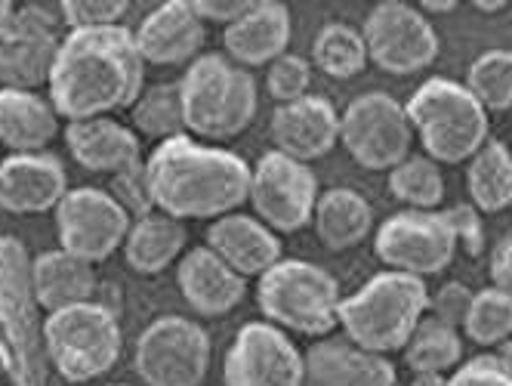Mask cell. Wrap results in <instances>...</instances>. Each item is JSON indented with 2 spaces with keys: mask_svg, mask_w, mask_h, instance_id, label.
I'll use <instances>...</instances> for the list:
<instances>
[{
  "mask_svg": "<svg viewBox=\"0 0 512 386\" xmlns=\"http://www.w3.org/2000/svg\"><path fill=\"white\" fill-rule=\"evenodd\" d=\"M108 386H127V383H108Z\"/></svg>",
  "mask_w": 512,
  "mask_h": 386,
  "instance_id": "c3c4849f",
  "label": "cell"
},
{
  "mask_svg": "<svg viewBox=\"0 0 512 386\" xmlns=\"http://www.w3.org/2000/svg\"><path fill=\"white\" fill-rule=\"evenodd\" d=\"M463 331L469 334V340H475L479 346L506 343L512 337V297L497 291V288L479 291L472 297Z\"/></svg>",
  "mask_w": 512,
  "mask_h": 386,
  "instance_id": "e575fe53",
  "label": "cell"
},
{
  "mask_svg": "<svg viewBox=\"0 0 512 386\" xmlns=\"http://www.w3.org/2000/svg\"><path fill=\"white\" fill-rule=\"evenodd\" d=\"M44 346L50 368L68 383H90L108 374L124 349L118 315L102 303H78L47 312Z\"/></svg>",
  "mask_w": 512,
  "mask_h": 386,
  "instance_id": "ba28073f",
  "label": "cell"
},
{
  "mask_svg": "<svg viewBox=\"0 0 512 386\" xmlns=\"http://www.w3.org/2000/svg\"><path fill=\"white\" fill-rule=\"evenodd\" d=\"M179 102L186 130L219 143L253 124L260 93L247 68L223 53H201L179 81Z\"/></svg>",
  "mask_w": 512,
  "mask_h": 386,
  "instance_id": "5b68a950",
  "label": "cell"
},
{
  "mask_svg": "<svg viewBox=\"0 0 512 386\" xmlns=\"http://www.w3.org/2000/svg\"><path fill=\"white\" fill-rule=\"evenodd\" d=\"M65 146L84 170L108 173V177L142 164L139 136L112 118L71 121L65 127Z\"/></svg>",
  "mask_w": 512,
  "mask_h": 386,
  "instance_id": "cb8c5ba5",
  "label": "cell"
},
{
  "mask_svg": "<svg viewBox=\"0 0 512 386\" xmlns=\"http://www.w3.org/2000/svg\"><path fill=\"white\" fill-rule=\"evenodd\" d=\"M429 309L426 282L405 272H380L368 285L343 297L340 328L364 353L386 356L405 349Z\"/></svg>",
  "mask_w": 512,
  "mask_h": 386,
  "instance_id": "277c9868",
  "label": "cell"
},
{
  "mask_svg": "<svg viewBox=\"0 0 512 386\" xmlns=\"http://www.w3.org/2000/svg\"><path fill=\"white\" fill-rule=\"evenodd\" d=\"M47 90L56 115L68 124L133 109L145 90V62L133 31L124 25L68 31L59 41Z\"/></svg>",
  "mask_w": 512,
  "mask_h": 386,
  "instance_id": "6da1fadb",
  "label": "cell"
},
{
  "mask_svg": "<svg viewBox=\"0 0 512 386\" xmlns=\"http://www.w3.org/2000/svg\"><path fill=\"white\" fill-rule=\"evenodd\" d=\"M423 10H429V13H451V10H457V0H442V4H435V0H426Z\"/></svg>",
  "mask_w": 512,
  "mask_h": 386,
  "instance_id": "f6af8a7d",
  "label": "cell"
},
{
  "mask_svg": "<svg viewBox=\"0 0 512 386\" xmlns=\"http://www.w3.org/2000/svg\"><path fill=\"white\" fill-rule=\"evenodd\" d=\"M133 38L145 65H192L204 47V22L192 0H167L142 19Z\"/></svg>",
  "mask_w": 512,
  "mask_h": 386,
  "instance_id": "d6986e66",
  "label": "cell"
},
{
  "mask_svg": "<svg viewBox=\"0 0 512 386\" xmlns=\"http://www.w3.org/2000/svg\"><path fill=\"white\" fill-rule=\"evenodd\" d=\"M59 136V115L53 102L31 90L0 87V146L13 155L44 152Z\"/></svg>",
  "mask_w": 512,
  "mask_h": 386,
  "instance_id": "d4e9b609",
  "label": "cell"
},
{
  "mask_svg": "<svg viewBox=\"0 0 512 386\" xmlns=\"http://www.w3.org/2000/svg\"><path fill=\"white\" fill-rule=\"evenodd\" d=\"M408 368L420 377H438L442 371H451L463 359V343L460 334L438 319H423L414 337L405 346Z\"/></svg>",
  "mask_w": 512,
  "mask_h": 386,
  "instance_id": "4dcf8cb0",
  "label": "cell"
},
{
  "mask_svg": "<svg viewBox=\"0 0 512 386\" xmlns=\"http://www.w3.org/2000/svg\"><path fill=\"white\" fill-rule=\"evenodd\" d=\"M491 282L497 291L512 297V232L497 244L491 254Z\"/></svg>",
  "mask_w": 512,
  "mask_h": 386,
  "instance_id": "7bdbcfd3",
  "label": "cell"
},
{
  "mask_svg": "<svg viewBox=\"0 0 512 386\" xmlns=\"http://www.w3.org/2000/svg\"><path fill=\"white\" fill-rule=\"evenodd\" d=\"M112 195L127 214L130 220H142L155 214V201H152V189H149V173H145V161L130 167V170H121L112 177V186L105 189Z\"/></svg>",
  "mask_w": 512,
  "mask_h": 386,
  "instance_id": "74e56055",
  "label": "cell"
},
{
  "mask_svg": "<svg viewBox=\"0 0 512 386\" xmlns=\"http://www.w3.org/2000/svg\"><path fill=\"white\" fill-rule=\"evenodd\" d=\"M309 81H312V68L297 53H284L281 59H275L269 65V75H266L269 96L278 105H287V102H297V99L309 96Z\"/></svg>",
  "mask_w": 512,
  "mask_h": 386,
  "instance_id": "8d00e7d4",
  "label": "cell"
},
{
  "mask_svg": "<svg viewBox=\"0 0 512 386\" xmlns=\"http://www.w3.org/2000/svg\"><path fill=\"white\" fill-rule=\"evenodd\" d=\"M19 13L22 28L10 41H0V84L34 93V87L50 84L59 53L56 25L62 22V13H47L41 4H28Z\"/></svg>",
  "mask_w": 512,
  "mask_h": 386,
  "instance_id": "2e32d148",
  "label": "cell"
},
{
  "mask_svg": "<svg viewBox=\"0 0 512 386\" xmlns=\"http://www.w3.org/2000/svg\"><path fill=\"white\" fill-rule=\"evenodd\" d=\"M368 59L389 75H417L438 56V34L429 19L401 0H383L364 19Z\"/></svg>",
  "mask_w": 512,
  "mask_h": 386,
  "instance_id": "7c38bea8",
  "label": "cell"
},
{
  "mask_svg": "<svg viewBox=\"0 0 512 386\" xmlns=\"http://www.w3.org/2000/svg\"><path fill=\"white\" fill-rule=\"evenodd\" d=\"M414 136L426 149V158L435 164L472 161L488 143V112L479 105L466 84L451 78H429L414 90L405 105Z\"/></svg>",
  "mask_w": 512,
  "mask_h": 386,
  "instance_id": "8992f818",
  "label": "cell"
},
{
  "mask_svg": "<svg viewBox=\"0 0 512 386\" xmlns=\"http://www.w3.org/2000/svg\"><path fill=\"white\" fill-rule=\"evenodd\" d=\"M466 186L472 207L479 214L482 210L485 214L506 210L512 204V152L503 143H497V139H488L469 161Z\"/></svg>",
  "mask_w": 512,
  "mask_h": 386,
  "instance_id": "f1b7e54d",
  "label": "cell"
},
{
  "mask_svg": "<svg viewBox=\"0 0 512 386\" xmlns=\"http://www.w3.org/2000/svg\"><path fill=\"white\" fill-rule=\"evenodd\" d=\"M133 368L145 386H201L210 371V337L192 319L161 315L136 337Z\"/></svg>",
  "mask_w": 512,
  "mask_h": 386,
  "instance_id": "9c48e42d",
  "label": "cell"
},
{
  "mask_svg": "<svg viewBox=\"0 0 512 386\" xmlns=\"http://www.w3.org/2000/svg\"><path fill=\"white\" fill-rule=\"evenodd\" d=\"M68 195L65 167L50 152L10 155L0 161V207L16 217L47 214Z\"/></svg>",
  "mask_w": 512,
  "mask_h": 386,
  "instance_id": "ac0fdd59",
  "label": "cell"
},
{
  "mask_svg": "<svg viewBox=\"0 0 512 386\" xmlns=\"http://www.w3.org/2000/svg\"><path fill=\"white\" fill-rule=\"evenodd\" d=\"M269 130L275 152L309 164L331 155V149L340 143V115L331 99L309 93L297 102L278 105Z\"/></svg>",
  "mask_w": 512,
  "mask_h": 386,
  "instance_id": "e0dca14e",
  "label": "cell"
},
{
  "mask_svg": "<svg viewBox=\"0 0 512 386\" xmlns=\"http://www.w3.org/2000/svg\"><path fill=\"white\" fill-rule=\"evenodd\" d=\"M374 251L392 272L423 278L454 263L457 238L438 210H401L380 226Z\"/></svg>",
  "mask_w": 512,
  "mask_h": 386,
  "instance_id": "5bb4252c",
  "label": "cell"
},
{
  "mask_svg": "<svg viewBox=\"0 0 512 386\" xmlns=\"http://www.w3.org/2000/svg\"><path fill=\"white\" fill-rule=\"evenodd\" d=\"M340 143L364 170H392L408 158L414 127L389 93H361L340 115Z\"/></svg>",
  "mask_w": 512,
  "mask_h": 386,
  "instance_id": "30bf717a",
  "label": "cell"
},
{
  "mask_svg": "<svg viewBox=\"0 0 512 386\" xmlns=\"http://www.w3.org/2000/svg\"><path fill=\"white\" fill-rule=\"evenodd\" d=\"M445 386H512V368L500 356H479L457 365Z\"/></svg>",
  "mask_w": 512,
  "mask_h": 386,
  "instance_id": "f35d334b",
  "label": "cell"
},
{
  "mask_svg": "<svg viewBox=\"0 0 512 386\" xmlns=\"http://www.w3.org/2000/svg\"><path fill=\"white\" fill-rule=\"evenodd\" d=\"M207 248L241 278L266 275L281 260V238L250 214H229L207 229Z\"/></svg>",
  "mask_w": 512,
  "mask_h": 386,
  "instance_id": "603a6c76",
  "label": "cell"
},
{
  "mask_svg": "<svg viewBox=\"0 0 512 386\" xmlns=\"http://www.w3.org/2000/svg\"><path fill=\"white\" fill-rule=\"evenodd\" d=\"M389 192L414 210H435L445 198L442 170L426 155H408L389 170Z\"/></svg>",
  "mask_w": 512,
  "mask_h": 386,
  "instance_id": "d6a6232c",
  "label": "cell"
},
{
  "mask_svg": "<svg viewBox=\"0 0 512 386\" xmlns=\"http://www.w3.org/2000/svg\"><path fill=\"white\" fill-rule=\"evenodd\" d=\"M155 210L173 220L229 217L250 195L253 167L226 149L204 146L192 136H173L145 161Z\"/></svg>",
  "mask_w": 512,
  "mask_h": 386,
  "instance_id": "7a4b0ae2",
  "label": "cell"
},
{
  "mask_svg": "<svg viewBox=\"0 0 512 386\" xmlns=\"http://www.w3.org/2000/svg\"><path fill=\"white\" fill-rule=\"evenodd\" d=\"M31 285L38 306L47 312L90 303L96 294V269L93 263L68 254L62 248L31 257Z\"/></svg>",
  "mask_w": 512,
  "mask_h": 386,
  "instance_id": "484cf974",
  "label": "cell"
},
{
  "mask_svg": "<svg viewBox=\"0 0 512 386\" xmlns=\"http://www.w3.org/2000/svg\"><path fill=\"white\" fill-rule=\"evenodd\" d=\"M130 226V214L105 189H68L56 207L59 248L93 266L124 248Z\"/></svg>",
  "mask_w": 512,
  "mask_h": 386,
  "instance_id": "4fadbf2b",
  "label": "cell"
},
{
  "mask_svg": "<svg viewBox=\"0 0 512 386\" xmlns=\"http://www.w3.org/2000/svg\"><path fill=\"white\" fill-rule=\"evenodd\" d=\"M506 4H479V0H475V10H503Z\"/></svg>",
  "mask_w": 512,
  "mask_h": 386,
  "instance_id": "7dc6e473",
  "label": "cell"
},
{
  "mask_svg": "<svg viewBox=\"0 0 512 386\" xmlns=\"http://www.w3.org/2000/svg\"><path fill=\"white\" fill-rule=\"evenodd\" d=\"M130 10L127 0H62L59 13L68 31H96L115 28Z\"/></svg>",
  "mask_w": 512,
  "mask_h": 386,
  "instance_id": "d590c367",
  "label": "cell"
},
{
  "mask_svg": "<svg viewBox=\"0 0 512 386\" xmlns=\"http://www.w3.org/2000/svg\"><path fill=\"white\" fill-rule=\"evenodd\" d=\"M303 386H395V368L349 340L327 337L306 353Z\"/></svg>",
  "mask_w": 512,
  "mask_h": 386,
  "instance_id": "7402d4cb",
  "label": "cell"
},
{
  "mask_svg": "<svg viewBox=\"0 0 512 386\" xmlns=\"http://www.w3.org/2000/svg\"><path fill=\"white\" fill-rule=\"evenodd\" d=\"M176 285L182 300L207 319L229 315L247 294V278H241L226 260H219L207 244L192 248L182 257Z\"/></svg>",
  "mask_w": 512,
  "mask_h": 386,
  "instance_id": "ffe728a7",
  "label": "cell"
},
{
  "mask_svg": "<svg viewBox=\"0 0 512 386\" xmlns=\"http://www.w3.org/2000/svg\"><path fill=\"white\" fill-rule=\"evenodd\" d=\"M472 291L463 285V282H448L442 285V291H438L432 297V319H438L442 325L448 328H463L466 315H469V306H472Z\"/></svg>",
  "mask_w": 512,
  "mask_h": 386,
  "instance_id": "ab89813d",
  "label": "cell"
},
{
  "mask_svg": "<svg viewBox=\"0 0 512 386\" xmlns=\"http://www.w3.org/2000/svg\"><path fill=\"white\" fill-rule=\"evenodd\" d=\"M500 346H503V353H500V359H503V362H506V365L512 368V337H509L506 343H500Z\"/></svg>",
  "mask_w": 512,
  "mask_h": 386,
  "instance_id": "bcb514c9",
  "label": "cell"
},
{
  "mask_svg": "<svg viewBox=\"0 0 512 386\" xmlns=\"http://www.w3.org/2000/svg\"><path fill=\"white\" fill-rule=\"evenodd\" d=\"M0 371L10 386H47L50 374L31 254L13 235L0 238Z\"/></svg>",
  "mask_w": 512,
  "mask_h": 386,
  "instance_id": "3957f363",
  "label": "cell"
},
{
  "mask_svg": "<svg viewBox=\"0 0 512 386\" xmlns=\"http://www.w3.org/2000/svg\"><path fill=\"white\" fill-rule=\"evenodd\" d=\"M186 241H189L186 223L155 210L149 217L133 220L124 238V260L139 275H158L182 254Z\"/></svg>",
  "mask_w": 512,
  "mask_h": 386,
  "instance_id": "83f0119b",
  "label": "cell"
},
{
  "mask_svg": "<svg viewBox=\"0 0 512 386\" xmlns=\"http://www.w3.org/2000/svg\"><path fill=\"white\" fill-rule=\"evenodd\" d=\"M340 282L306 260H278L256 285V306L281 331L324 337L340 328Z\"/></svg>",
  "mask_w": 512,
  "mask_h": 386,
  "instance_id": "52a82bcc",
  "label": "cell"
},
{
  "mask_svg": "<svg viewBox=\"0 0 512 386\" xmlns=\"http://www.w3.org/2000/svg\"><path fill=\"white\" fill-rule=\"evenodd\" d=\"M318 177L303 161H294L281 152H266L250 173V207L256 220L272 232H300L312 223L318 204Z\"/></svg>",
  "mask_w": 512,
  "mask_h": 386,
  "instance_id": "8fae6325",
  "label": "cell"
},
{
  "mask_svg": "<svg viewBox=\"0 0 512 386\" xmlns=\"http://www.w3.org/2000/svg\"><path fill=\"white\" fill-rule=\"evenodd\" d=\"M315 232L327 251H349L374 229V207L355 189H331L315 204Z\"/></svg>",
  "mask_w": 512,
  "mask_h": 386,
  "instance_id": "4316f807",
  "label": "cell"
},
{
  "mask_svg": "<svg viewBox=\"0 0 512 386\" xmlns=\"http://www.w3.org/2000/svg\"><path fill=\"white\" fill-rule=\"evenodd\" d=\"M133 127L142 136H152L158 143L173 136L186 133V124H182V102H179V81H164L155 87H145L142 96L133 102Z\"/></svg>",
  "mask_w": 512,
  "mask_h": 386,
  "instance_id": "1f68e13d",
  "label": "cell"
},
{
  "mask_svg": "<svg viewBox=\"0 0 512 386\" xmlns=\"http://www.w3.org/2000/svg\"><path fill=\"white\" fill-rule=\"evenodd\" d=\"M290 10L278 0H256L250 13H244L238 22H232L223 31L226 56L241 68H260L272 65L287 53L290 44Z\"/></svg>",
  "mask_w": 512,
  "mask_h": 386,
  "instance_id": "44dd1931",
  "label": "cell"
},
{
  "mask_svg": "<svg viewBox=\"0 0 512 386\" xmlns=\"http://www.w3.org/2000/svg\"><path fill=\"white\" fill-rule=\"evenodd\" d=\"M312 62L327 78L346 81V78L361 75L364 65L371 59H368V47H364L361 31H355L352 25H343V22H331L315 34Z\"/></svg>",
  "mask_w": 512,
  "mask_h": 386,
  "instance_id": "f546056e",
  "label": "cell"
},
{
  "mask_svg": "<svg viewBox=\"0 0 512 386\" xmlns=\"http://www.w3.org/2000/svg\"><path fill=\"white\" fill-rule=\"evenodd\" d=\"M306 356L281 328L247 322L223 362L226 386H303Z\"/></svg>",
  "mask_w": 512,
  "mask_h": 386,
  "instance_id": "9a60e30c",
  "label": "cell"
},
{
  "mask_svg": "<svg viewBox=\"0 0 512 386\" xmlns=\"http://www.w3.org/2000/svg\"><path fill=\"white\" fill-rule=\"evenodd\" d=\"M448 226L454 229V238H457V248H463L466 254H482L485 248V229H482V217L479 210L472 204H457L451 210H442Z\"/></svg>",
  "mask_w": 512,
  "mask_h": 386,
  "instance_id": "60d3db41",
  "label": "cell"
},
{
  "mask_svg": "<svg viewBox=\"0 0 512 386\" xmlns=\"http://www.w3.org/2000/svg\"><path fill=\"white\" fill-rule=\"evenodd\" d=\"M253 4L256 0H192V7L201 16V22H223L226 28L232 22H238L244 13H250Z\"/></svg>",
  "mask_w": 512,
  "mask_h": 386,
  "instance_id": "b9f144b4",
  "label": "cell"
},
{
  "mask_svg": "<svg viewBox=\"0 0 512 386\" xmlns=\"http://www.w3.org/2000/svg\"><path fill=\"white\" fill-rule=\"evenodd\" d=\"M466 90L485 112L512 109V50H488L469 65Z\"/></svg>",
  "mask_w": 512,
  "mask_h": 386,
  "instance_id": "836d02e7",
  "label": "cell"
},
{
  "mask_svg": "<svg viewBox=\"0 0 512 386\" xmlns=\"http://www.w3.org/2000/svg\"><path fill=\"white\" fill-rule=\"evenodd\" d=\"M22 28V13L10 0H0V41H10L13 34Z\"/></svg>",
  "mask_w": 512,
  "mask_h": 386,
  "instance_id": "ee69618b",
  "label": "cell"
}]
</instances>
